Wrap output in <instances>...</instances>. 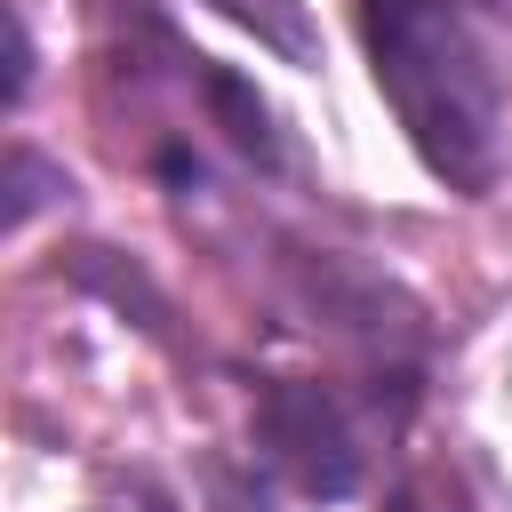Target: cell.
Wrapping results in <instances>:
<instances>
[{
	"label": "cell",
	"mask_w": 512,
	"mask_h": 512,
	"mask_svg": "<svg viewBox=\"0 0 512 512\" xmlns=\"http://www.w3.org/2000/svg\"><path fill=\"white\" fill-rule=\"evenodd\" d=\"M192 80H200V96H208V112L224 120V136L248 152V160H280V136H272V104L232 72V64H216V56H192Z\"/></svg>",
	"instance_id": "3"
},
{
	"label": "cell",
	"mask_w": 512,
	"mask_h": 512,
	"mask_svg": "<svg viewBox=\"0 0 512 512\" xmlns=\"http://www.w3.org/2000/svg\"><path fill=\"white\" fill-rule=\"evenodd\" d=\"M216 16H232L240 32H256L264 48H280L288 64H320V32H312V8L304 0H208Z\"/></svg>",
	"instance_id": "4"
},
{
	"label": "cell",
	"mask_w": 512,
	"mask_h": 512,
	"mask_svg": "<svg viewBox=\"0 0 512 512\" xmlns=\"http://www.w3.org/2000/svg\"><path fill=\"white\" fill-rule=\"evenodd\" d=\"M256 448H264L304 496H320V504L352 496V488H360V464H368L344 400H336L328 384H312V376H272V384H256Z\"/></svg>",
	"instance_id": "2"
},
{
	"label": "cell",
	"mask_w": 512,
	"mask_h": 512,
	"mask_svg": "<svg viewBox=\"0 0 512 512\" xmlns=\"http://www.w3.org/2000/svg\"><path fill=\"white\" fill-rule=\"evenodd\" d=\"M376 96L392 104L408 152L464 200L504 176V96L512 32L496 0H352Z\"/></svg>",
	"instance_id": "1"
},
{
	"label": "cell",
	"mask_w": 512,
	"mask_h": 512,
	"mask_svg": "<svg viewBox=\"0 0 512 512\" xmlns=\"http://www.w3.org/2000/svg\"><path fill=\"white\" fill-rule=\"evenodd\" d=\"M32 88V32H24V8H8V104H24Z\"/></svg>",
	"instance_id": "5"
}]
</instances>
